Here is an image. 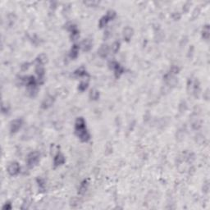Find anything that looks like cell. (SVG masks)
Returning <instances> with one entry per match:
<instances>
[{
	"label": "cell",
	"instance_id": "6da1fadb",
	"mask_svg": "<svg viewBox=\"0 0 210 210\" xmlns=\"http://www.w3.org/2000/svg\"><path fill=\"white\" fill-rule=\"evenodd\" d=\"M75 134L81 142L86 143L90 140V134L87 129L86 122L83 117H78L75 122Z\"/></svg>",
	"mask_w": 210,
	"mask_h": 210
},
{
	"label": "cell",
	"instance_id": "7a4b0ae2",
	"mask_svg": "<svg viewBox=\"0 0 210 210\" xmlns=\"http://www.w3.org/2000/svg\"><path fill=\"white\" fill-rule=\"evenodd\" d=\"M40 161V153L38 151H32L27 155L26 158V166L29 168H33L39 164Z\"/></svg>",
	"mask_w": 210,
	"mask_h": 210
},
{
	"label": "cell",
	"instance_id": "3957f363",
	"mask_svg": "<svg viewBox=\"0 0 210 210\" xmlns=\"http://www.w3.org/2000/svg\"><path fill=\"white\" fill-rule=\"evenodd\" d=\"M116 11H113V10H109V11H107V13L105 14L104 16H103L100 18L99 21H98V27L99 28H103L105 27L106 25H107V23L109 21H112L113 19L116 17Z\"/></svg>",
	"mask_w": 210,
	"mask_h": 210
},
{
	"label": "cell",
	"instance_id": "277c9868",
	"mask_svg": "<svg viewBox=\"0 0 210 210\" xmlns=\"http://www.w3.org/2000/svg\"><path fill=\"white\" fill-rule=\"evenodd\" d=\"M108 66H109V68L111 70L113 71L115 77L116 79L121 77V75L125 72V68L119 62H116V61H111L108 63Z\"/></svg>",
	"mask_w": 210,
	"mask_h": 210
},
{
	"label": "cell",
	"instance_id": "5b68a950",
	"mask_svg": "<svg viewBox=\"0 0 210 210\" xmlns=\"http://www.w3.org/2000/svg\"><path fill=\"white\" fill-rule=\"evenodd\" d=\"M66 30L70 32V39L72 41H75L80 37V30H78L77 26L75 24L68 23L66 25Z\"/></svg>",
	"mask_w": 210,
	"mask_h": 210
},
{
	"label": "cell",
	"instance_id": "8992f818",
	"mask_svg": "<svg viewBox=\"0 0 210 210\" xmlns=\"http://www.w3.org/2000/svg\"><path fill=\"white\" fill-rule=\"evenodd\" d=\"M35 65V73L37 75V82L38 84H41L44 82V76H45V70L43 67V65L41 64L34 63Z\"/></svg>",
	"mask_w": 210,
	"mask_h": 210
},
{
	"label": "cell",
	"instance_id": "52a82bcc",
	"mask_svg": "<svg viewBox=\"0 0 210 210\" xmlns=\"http://www.w3.org/2000/svg\"><path fill=\"white\" fill-rule=\"evenodd\" d=\"M7 171L11 176H16L21 171V166L17 162H11L7 166Z\"/></svg>",
	"mask_w": 210,
	"mask_h": 210
},
{
	"label": "cell",
	"instance_id": "ba28073f",
	"mask_svg": "<svg viewBox=\"0 0 210 210\" xmlns=\"http://www.w3.org/2000/svg\"><path fill=\"white\" fill-rule=\"evenodd\" d=\"M22 125H23L22 118H16L12 120V121L10 122L9 126L10 133H11V134H15V133H16L17 131H19V130L21 129Z\"/></svg>",
	"mask_w": 210,
	"mask_h": 210
},
{
	"label": "cell",
	"instance_id": "9c48e42d",
	"mask_svg": "<svg viewBox=\"0 0 210 210\" xmlns=\"http://www.w3.org/2000/svg\"><path fill=\"white\" fill-rule=\"evenodd\" d=\"M65 162H66V158L63 155V153L58 151L53 158V166L54 167H60L63 165Z\"/></svg>",
	"mask_w": 210,
	"mask_h": 210
},
{
	"label": "cell",
	"instance_id": "30bf717a",
	"mask_svg": "<svg viewBox=\"0 0 210 210\" xmlns=\"http://www.w3.org/2000/svg\"><path fill=\"white\" fill-rule=\"evenodd\" d=\"M134 34V30L130 26H126L122 30V37L126 42H130Z\"/></svg>",
	"mask_w": 210,
	"mask_h": 210
},
{
	"label": "cell",
	"instance_id": "8fae6325",
	"mask_svg": "<svg viewBox=\"0 0 210 210\" xmlns=\"http://www.w3.org/2000/svg\"><path fill=\"white\" fill-rule=\"evenodd\" d=\"M54 98L52 95H47L45 98H43V102L41 103V108L43 109H48L50 107H52L53 103H54Z\"/></svg>",
	"mask_w": 210,
	"mask_h": 210
},
{
	"label": "cell",
	"instance_id": "7c38bea8",
	"mask_svg": "<svg viewBox=\"0 0 210 210\" xmlns=\"http://www.w3.org/2000/svg\"><path fill=\"white\" fill-rule=\"evenodd\" d=\"M80 47H81V48H82V50L84 52H89L93 48V41L90 39H89V38L84 39L81 42V43H80Z\"/></svg>",
	"mask_w": 210,
	"mask_h": 210
},
{
	"label": "cell",
	"instance_id": "4fadbf2b",
	"mask_svg": "<svg viewBox=\"0 0 210 210\" xmlns=\"http://www.w3.org/2000/svg\"><path fill=\"white\" fill-rule=\"evenodd\" d=\"M74 75L76 76V77L80 78H87L89 77V73L87 72L86 69L84 68V66H80V68L76 69L75 71H74Z\"/></svg>",
	"mask_w": 210,
	"mask_h": 210
},
{
	"label": "cell",
	"instance_id": "5bb4252c",
	"mask_svg": "<svg viewBox=\"0 0 210 210\" xmlns=\"http://www.w3.org/2000/svg\"><path fill=\"white\" fill-rule=\"evenodd\" d=\"M108 53H109V48L107 44H102L98 49V54L102 58L107 57Z\"/></svg>",
	"mask_w": 210,
	"mask_h": 210
},
{
	"label": "cell",
	"instance_id": "9a60e30c",
	"mask_svg": "<svg viewBox=\"0 0 210 210\" xmlns=\"http://www.w3.org/2000/svg\"><path fill=\"white\" fill-rule=\"evenodd\" d=\"M89 187V181L87 179H84L81 181V183L80 184V186L78 188V194L82 195V194H85V192L87 191Z\"/></svg>",
	"mask_w": 210,
	"mask_h": 210
},
{
	"label": "cell",
	"instance_id": "2e32d148",
	"mask_svg": "<svg viewBox=\"0 0 210 210\" xmlns=\"http://www.w3.org/2000/svg\"><path fill=\"white\" fill-rule=\"evenodd\" d=\"M79 51H80V46L78 44H73L71 47L70 52H69V57H71V59H75L77 58L78 55H79Z\"/></svg>",
	"mask_w": 210,
	"mask_h": 210
},
{
	"label": "cell",
	"instance_id": "e0dca14e",
	"mask_svg": "<svg viewBox=\"0 0 210 210\" xmlns=\"http://www.w3.org/2000/svg\"><path fill=\"white\" fill-rule=\"evenodd\" d=\"M202 37L203 39L206 41H208L210 37V30H209V25L206 24L205 25H203V30H202Z\"/></svg>",
	"mask_w": 210,
	"mask_h": 210
},
{
	"label": "cell",
	"instance_id": "ac0fdd59",
	"mask_svg": "<svg viewBox=\"0 0 210 210\" xmlns=\"http://www.w3.org/2000/svg\"><path fill=\"white\" fill-rule=\"evenodd\" d=\"M37 184H38V187H39V191L40 193H43V192H45L46 189V182L45 180L41 177H39V178H37L36 180Z\"/></svg>",
	"mask_w": 210,
	"mask_h": 210
},
{
	"label": "cell",
	"instance_id": "d6986e66",
	"mask_svg": "<svg viewBox=\"0 0 210 210\" xmlns=\"http://www.w3.org/2000/svg\"><path fill=\"white\" fill-rule=\"evenodd\" d=\"M99 96H100V94H99V91H98V89H90V91L89 93V98L93 101H96L98 100V98H99Z\"/></svg>",
	"mask_w": 210,
	"mask_h": 210
},
{
	"label": "cell",
	"instance_id": "ffe728a7",
	"mask_svg": "<svg viewBox=\"0 0 210 210\" xmlns=\"http://www.w3.org/2000/svg\"><path fill=\"white\" fill-rule=\"evenodd\" d=\"M89 87V81L88 80H82L80 81V84H78L77 89L80 92H84Z\"/></svg>",
	"mask_w": 210,
	"mask_h": 210
},
{
	"label": "cell",
	"instance_id": "44dd1931",
	"mask_svg": "<svg viewBox=\"0 0 210 210\" xmlns=\"http://www.w3.org/2000/svg\"><path fill=\"white\" fill-rule=\"evenodd\" d=\"M120 47H121V43L119 41H114L111 46V51L113 53H116L120 49Z\"/></svg>",
	"mask_w": 210,
	"mask_h": 210
},
{
	"label": "cell",
	"instance_id": "7402d4cb",
	"mask_svg": "<svg viewBox=\"0 0 210 210\" xmlns=\"http://www.w3.org/2000/svg\"><path fill=\"white\" fill-rule=\"evenodd\" d=\"M179 71H180V67L178 66H176V65H172L171 66V68H170V71H168L169 73H171V75H176L179 73Z\"/></svg>",
	"mask_w": 210,
	"mask_h": 210
},
{
	"label": "cell",
	"instance_id": "603a6c76",
	"mask_svg": "<svg viewBox=\"0 0 210 210\" xmlns=\"http://www.w3.org/2000/svg\"><path fill=\"white\" fill-rule=\"evenodd\" d=\"M34 132H35V131H34V128H33V127L29 128V129L27 130V131H25V133L24 134L23 137L25 136V138L27 137V138H30H30H32V137L34 136Z\"/></svg>",
	"mask_w": 210,
	"mask_h": 210
},
{
	"label": "cell",
	"instance_id": "cb8c5ba5",
	"mask_svg": "<svg viewBox=\"0 0 210 210\" xmlns=\"http://www.w3.org/2000/svg\"><path fill=\"white\" fill-rule=\"evenodd\" d=\"M15 21H16V16H15V15L10 14V15L7 16V25H9V26L13 25L14 23H15Z\"/></svg>",
	"mask_w": 210,
	"mask_h": 210
},
{
	"label": "cell",
	"instance_id": "d4e9b609",
	"mask_svg": "<svg viewBox=\"0 0 210 210\" xmlns=\"http://www.w3.org/2000/svg\"><path fill=\"white\" fill-rule=\"evenodd\" d=\"M187 109V103H185V101H182L179 105V110L180 112H185Z\"/></svg>",
	"mask_w": 210,
	"mask_h": 210
},
{
	"label": "cell",
	"instance_id": "484cf974",
	"mask_svg": "<svg viewBox=\"0 0 210 210\" xmlns=\"http://www.w3.org/2000/svg\"><path fill=\"white\" fill-rule=\"evenodd\" d=\"M171 17H172L174 21H178V20L180 19L181 16H180V14L179 12H176H176H173V13L171 14Z\"/></svg>",
	"mask_w": 210,
	"mask_h": 210
},
{
	"label": "cell",
	"instance_id": "4316f807",
	"mask_svg": "<svg viewBox=\"0 0 210 210\" xmlns=\"http://www.w3.org/2000/svg\"><path fill=\"white\" fill-rule=\"evenodd\" d=\"M192 127L194 128V130H198V129L201 127V122L199 121H195L192 124Z\"/></svg>",
	"mask_w": 210,
	"mask_h": 210
},
{
	"label": "cell",
	"instance_id": "83f0119b",
	"mask_svg": "<svg viewBox=\"0 0 210 210\" xmlns=\"http://www.w3.org/2000/svg\"><path fill=\"white\" fill-rule=\"evenodd\" d=\"M30 67V63H28V62H25V63H23L22 65L21 66V71H25L26 70H28V68Z\"/></svg>",
	"mask_w": 210,
	"mask_h": 210
},
{
	"label": "cell",
	"instance_id": "f1b7e54d",
	"mask_svg": "<svg viewBox=\"0 0 210 210\" xmlns=\"http://www.w3.org/2000/svg\"><path fill=\"white\" fill-rule=\"evenodd\" d=\"M9 112V107L7 106V107H5L4 104L2 105V112L3 114H7V112Z\"/></svg>",
	"mask_w": 210,
	"mask_h": 210
},
{
	"label": "cell",
	"instance_id": "f546056e",
	"mask_svg": "<svg viewBox=\"0 0 210 210\" xmlns=\"http://www.w3.org/2000/svg\"><path fill=\"white\" fill-rule=\"evenodd\" d=\"M208 189H209V185L208 184V182L205 183V184H203V192H204V193H208Z\"/></svg>",
	"mask_w": 210,
	"mask_h": 210
},
{
	"label": "cell",
	"instance_id": "4dcf8cb0",
	"mask_svg": "<svg viewBox=\"0 0 210 210\" xmlns=\"http://www.w3.org/2000/svg\"><path fill=\"white\" fill-rule=\"evenodd\" d=\"M2 208H3V209H7V210L11 209V203H9V202H8V203H6L4 204V205H3Z\"/></svg>",
	"mask_w": 210,
	"mask_h": 210
}]
</instances>
